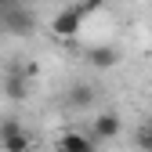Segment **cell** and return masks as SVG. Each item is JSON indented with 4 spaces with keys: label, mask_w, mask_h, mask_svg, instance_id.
I'll return each mask as SVG.
<instances>
[{
    "label": "cell",
    "mask_w": 152,
    "mask_h": 152,
    "mask_svg": "<svg viewBox=\"0 0 152 152\" xmlns=\"http://www.w3.org/2000/svg\"><path fill=\"white\" fill-rule=\"evenodd\" d=\"M0 152H33V134L22 120H0Z\"/></svg>",
    "instance_id": "obj_1"
},
{
    "label": "cell",
    "mask_w": 152,
    "mask_h": 152,
    "mask_svg": "<svg viewBox=\"0 0 152 152\" xmlns=\"http://www.w3.org/2000/svg\"><path fill=\"white\" fill-rule=\"evenodd\" d=\"M83 18H87V11L80 4H69V7H62L51 18V33L58 36V40H76L80 29H83Z\"/></svg>",
    "instance_id": "obj_2"
},
{
    "label": "cell",
    "mask_w": 152,
    "mask_h": 152,
    "mask_svg": "<svg viewBox=\"0 0 152 152\" xmlns=\"http://www.w3.org/2000/svg\"><path fill=\"white\" fill-rule=\"evenodd\" d=\"M33 29H36V18H33V11L29 7H11L7 15H0V33H7V36H33Z\"/></svg>",
    "instance_id": "obj_3"
},
{
    "label": "cell",
    "mask_w": 152,
    "mask_h": 152,
    "mask_svg": "<svg viewBox=\"0 0 152 152\" xmlns=\"http://www.w3.org/2000/svg\"><path fill=\"white\" fill-rule=\"evenodd\" d=\"M29 80L33 76H26V69H11L4 76V98L7 102H26L29 98Z\"/></svg>",
    "instance_id": "obj_4"
},
{
    "label": "cell",
    "mask_w": 152,
    "mask_h": 152,
    "mask_svg": "<svg viewBox=\"0 0 152 152\" xmlns=\"http://www.w3.org/2000/svg\"><path fill=\"white\" fill-rule=\"evenodd\" d=\"M91 134L98 138V141H112V138H120V134H123V120L116 116V112H102V116H94Z\"/></svg>",
    "instance_id": "obj_5"
},
{
    "label": "cell",
    "mask_w": 152,
    "mask_h": 152,
    "mask_svg": "<svg viewBox=\"0 0 152 152\" xmlns=\"http://www.w3.org/2000/svg\"><path fill=\"white\" fill-rule=\"evenodd\" d=\"M58 152H98V138L80 134V130H65L58 138Z\"/></svg>",
    "instance_id": "obj_6"
},
{
    "label": "cell",
    "mask_w": 152,
    "mask_h": 152,
    "mask_svg": "<svg viewBox=\"0 0 152 152\" xmlns=\"http://www.w3.org/2000/svg\"><path fill=\"white\" fill-rule=\"evenodd\" d=\"M87 62H91V69H112V65H120V51L116 47H91Z\"/></svg>",
    "instance_id": "obj_7"
},
{
    "label": "cell",
    "mask_w": 152,
    "mask_h": 152,
    "mask_svg": "<svg viewBox=\"0 0 152 152\" xmlns=\"http://www.w3.org/2000/svg\"><path fill=\"white\" fill-rule=\"evenodd\" d=\"M69 105H76V109L94 105V87H91V83H72V87H69Z\"/></svg>",
    "instance_id": "obj_8"
},
{
    "label": "cell",
    "mask_w": 152,
    "mask_h": 152,
    "mask_svg": "<svg viewBox=\"0 0 152 152\" xmlns=\"http://www.w3.org/2000/svg\"><path fill=\"white\" fill-rule=\"evenodd\" d=\"M138 145H141V148H145V152H152V123H148V127H141V130H138Z\"/></svg>",
    "instance_id": "obj_9"
},
{
    "label": "cell",
    "mask_w": 152,
    "mask_h": 152,
    "mask_svg": "<svg viewBox=\"0 0 152 152\" xmlns=\"http://www.w3.org/2000/svg\"><path fill=\"white\" fill-rule=\"evenodd\" d=\"M105 4H109V0H80V7H83L87 15H94V11H102Z\"/></svg>",
    "instance_id": "obj_10"
},
{
    "label": "cell",
    "mask_w": 152,
    "mask_h": 152,
    "mask_svg": "<svg viewBox=\"0 0 152 152\" xmlns=\"http://www.w3.org/2000/svg\"><path fill=\"white\" fill-rule=\"evenodd\" d=\"M18 4H22V0H0V15H7V11L18 7Z\"/></svg>",
    "instance_id": "obj_11"
}]
</instances>
